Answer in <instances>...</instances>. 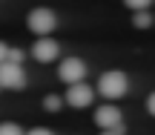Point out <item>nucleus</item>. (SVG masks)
I'll use <instances>...</instances> for the list:
<instances>
[{"instance_id": "obj_13", "label": "nucleus", "mask_w": 155, "mask_h": 135, "mask_svg": "<svg viewBox=\"0 0 155 135\" xmlns=\"http://www.w3.org/2000/svg\"><path fill=\"white\" fill-rule=\"evenodd\" d=\"M6 55H9V46L0 43V63H6Z\"/></svg>"}, {"instance_id": "obj_5", "label": "nucleus", "mask_w": 155, "mask_h": 135, "mask_svg": "<svg viewBox=\"0 0 155 135\" xmlns=\"http://www.w3.org/2000/svg\"><path fill=\"white\" fill-rule=\"evenodd\" d=\"M66 104H72V107H89V104H92V86H86V84H75V86H69V92H66Z\"/></svg>"}, {"instance_id": "obj_4", "label": "nucleus", "mask_w": 155, "mask_h": 135, "mask_svg": "<svg viewBox=\"0 0 155 135\" xmlns=\"http://www.w3.org/2000/svg\"><path fill=\"white\" fill-rule=\"evenodd\" d=\"M83 75H86V66H83V61H78V58H66V61L61 63V81H66L69 86L81 84Z\"/></svg>"}, {"instance_id": "obj_9", "label": "nucleus", "mask_w": 155, "mask_h": 135, "mask_svg": "<svg viewBox=\"0 0 155 135\" xmlns=\"http://www.w3.org/2000/svg\"><path fill=\"white\" fill-rule=\"evenodd\" d=\"M0 135H23L17 124H0Z\"/></svg>"}, {"instance_id": "obj_16", "label": "nucleus", "mask_w": 155, "mask_h": 135, "mask_svg": "<svg viewBox=\"0 0 155 135\" xmlns=\"http://www.w3.org/2000/svg\"><path fill=\"white\" fill-rule=\"evenodd\" d=\"M104 135H118V132H104Z\"/></svg>"}, {"instance_id": "obj_6", "label": "nucleus", "mask_w": 155, "mask_h": 135, "mask_svg": "<svg viewBox=\"0 0 155 135\" xmlns=\"http://www.w3.org/2000/svg\"><path fill=\"white\" fill-rule=\"evenodd\" d=\"M95 124L104 130H115V127H121V112L115 107H101L95 109Z\"/></svg>"}, {"instance_id": "obj_12", "label": "nucleus", "mask_w": 155, "mask_h": 135, "mask_svg": "<svg viewBox=\"0 0 155 135\" xmlns=\"http://www.w3.org/2000/svg\"><path fill=\"white\" fill-rule=\"evenodd\" d=\"M43 107H46V109H58V107H61V98H58V95H49V98L43 101Z\"/></svg>"}, {"instance_id": "obj_10", "label": "nucleus", "mask_w": 155, "mask_h": 135, "mask_svg": "<svg viewBox=\"0 0 155 135\" xmlns=\"http://www.w3.org/2000/svg\"><path fill=\"white\" fill-rule=\"evenodd\" d=\"M150 3H152V0H127V6H129V9H135V12H144Z\"/></svg>"}, {"instance_id": "obj_1", "label": "nucleus", "mask_w": 155, "mask_h": 135, "mask_svg": "<svg viewBox=\"0 0 155 135\" xmlns=\"http://www.w3.org/2000/svg\"><path fill=\"white\" fill-rule=\"evenodd\" d=\"M98 89L106 98H121L127 92V75L124 72H104L98 81Z\"/></svg>"}, {"instance_id": "obj_14", "label": "nucleus", "mask_w": 155, "mask_h": 135, "mask_svg": "<svg viewBox=\"0 0 155 135\" xmlns=\"http://www.w3.org/2000/svg\"><path fill=\"white\" fill-rule=\"evenodd\" d=\"M147 107H150V112L155 115V92H152V95H150V101H147Z\"/></svg>"}, {"instance_id": "obj_3", "label": "nucleus", "mask_w": 155, "mask_h": 135, "mask_svg": "<svg viewBox=\"0 0 155 135\" xmlns=\"http://www.w3.org/2000/svg\"><path fill=\"white\" fill-rule=\"evenodd\" d=\"M29 29H32L35 35H49L52 29H55V15H52L49 9H35L32 15H29Z\"/></svg>"}, {"instance_id": "obj_2", "label": "nucleus", "mask_w": 155, "mask_h": 135, "mask_svg": "<svg viewBox=\"0 0 155 135\" xmlns=\"http://www.w3.org/2000/svg\"><path fill=\"white\" fill-rule=\"evenodd\" d=\"M23 69H20V63H0V86L3 89H20L23 86Z\"/></svg>"}, {"instance_id": "obj_8", "label": "nucleus", "mask_w": 155, "mask_h": 135, "mask_svg": "<svg viewBox=\"0 0 155 135\" xmlns=\"http://www.w3.org/2000/svg\"><path fill=\"white\" fill-rule=\"evenodd\" d=\"M132 23H135V26H138V29H147V26H150V23H152V17L147 15V12H138V15L132 17Z\"/></svg>"}, {"instance_id": "obj_11", "label": "nucleus", "mask_w": 155, "mask_h": 135, "mask_svg": "<svg viewBox=\"0 0 155 135\" xmlns=\"http://www.w3.org/2000/svg\"><path fill=\"white\" fill-rule=\"evenodd\" d=\"M6 61H9V63H20V61H23V52H20V49H9Z\"/></svg>"}, {"instance_id": "obj_7", "label": "nucleus", "mask_w": 155, "mask_h": 135, "mask_svg": "<svg viewBox=\"0 0 155 135\" xmlns=\"http://www.w3.org/2000/svg\"><path fill=\"white\" fill-rule=\"evenodd\" d=\"M35 58H38L40 63L55 61V58H58V43H55V40H49V38L38 40V43H35Z\"/></svg>"}, {"instance_id": "obj_15", "label": "nucleus", "mask_w": 155, "mask_h": 135, "mask_svg": "<svg viewBox=\"0 0 155 135\" xmlns=\"http://www.w3.org/2000/svg\"><path fill=\"white\" fill-rule=\"evenodd\" d=\"M29 135H52V132H49V130H32Z\"/></svg>"}]
</instances>
